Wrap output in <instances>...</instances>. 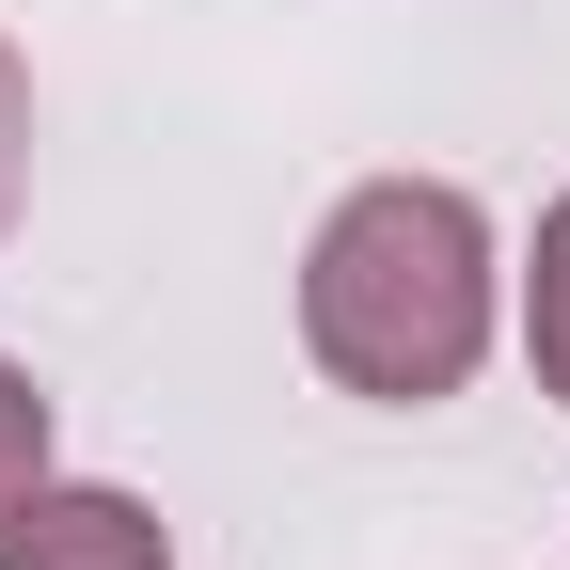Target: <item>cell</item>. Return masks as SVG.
I'll return each instance as SVG.
<instances>
[{"instance_id":"obj_1","label":"cell","mask_w":570,"mask_h":570,"mask_svg":"<svg viewBox=\"0 0 570 570\" xmlns=\"http://www.w3.org/2000/svg\"><path fill=\"white\" fill-rule=\"evenodd\" d=\"M302 348H317V381L381 396V412L460 396L475 348H491V223H475V190L365 175L302 254Z\"/></svg>"},{"instance_id":"obj_2","label":"cell","mask_w":570,"mask_h":570,"mask_svg":"<svg viewBox=\"0 0 570 570\" xmlns=\"http://www.w3.org/2000/svg\"><path fill=\"white\" fill-rule=\"evenodd\" d=\"M0 570H175V523L111 475H48L17 523H0Z\"/></svg>"},{"instance_id":"obj_3","label":"cell","mask_w":570,"mask_h":570,"mask_svg":"<svg viewBox=\"0 0 570 570\" xmlns=\"http://www.w3.org/2000/svg\"><path fill=\"white\" fill-rule=\"evenodd\" d=\"M523 365L539 396H570V190L539 206V254H523Z\"/></svg>"},{"instance_id":"obj_5","label":"cell","mask_w":570,"mask_h":570,"mask_svg":"<svg viewBox=\"0 0 570 570\" xmlns=\"http://www.w3.org/2000/svg\"><path fill=\"white\" fill-rule=\"evenodd\" d=\"M17 206H32V63L0 48V238H17Z\"/></svg>"},{"instance_id":"obj_4","label":"cell","mask_w":570,"mask_h":570,"mask_svg":"<svg viewBox=\"0 0 570 570\" xmlns=\"http://www.w3.org/2000/svg\"><path fill=\"white\" fill-rule=\"evenodd\" d=\"M32 491H48V396H32V365H0V523Z\"/></svg>"}]
</instances>
